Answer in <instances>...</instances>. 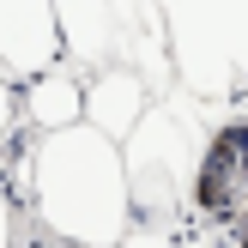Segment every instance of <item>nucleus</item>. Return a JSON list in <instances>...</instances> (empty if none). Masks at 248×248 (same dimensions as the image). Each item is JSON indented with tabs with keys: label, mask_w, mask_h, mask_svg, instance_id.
<instances>
[{
	"label": "nucleus",
	"mask_w": 248,
	"mask_h": 248,
	"mask_svg": "<svg viewBox=\"0 0 248 248\" xmlns=\"http://www.w3.org/2000/svg\"><path fill=\"white\" fill-rule=\"evenodd\" d=\"M31 206H36V224L61 248H115L133 224L127 182H121V145H109L85 121L61 133H36Z\"/></svg>",
	"instance_id": "1"
},
{
	"label": "nucleus",
	"mask_w": 248,
	"mask_h": 248,
	"mask_svg": "<svg viewBox=\"0 0 248 248\" xmlns=\"http://www.w3.org/2000/svg\"><path fill=\"white\" fill-rule=\"evenodd\" d=\"M194 140L182 109H170L157 97L140 115V127L121 140V182H127V218L140 230L176 236L182 230V200H188V164H194Z\"/></svg>",
	"instance_id": "2"
},
{
	"label": "nucleus",
	"mask_w": 248,
	"mask_h": 248,
	"mask_svg": "<svg viewBox=\"0 0 248 248\" xmlns=\"http://www.w3.org/2000/svg\"><path fill=\"white\" fill-rule=\"evenodd\" d=\"M182 218L200 236H224L248 218V115H224L194 140Z\"/></svg>",
	"instance_id": "3"
},
{
	"label": "nucleus",
	"mask_w": 248,
	"mask_h": 248,
	"mask_svg": "<svg viewBox=\"0 0 248 248\" xmlns=\"http://www.w3.org/2000/svg\"><path fill=\"white\" fill-rule=\"evenodd\" d=\"M109 31H115V67L140 73L152 97L176 79V67H170V18L157 0H109Z\"/></svg>",
	"instance_id": "4"
},
{
	"label": "nucleus",
	"mask_w": 248,
	"mask_h": 248,
	"mask_svg": "<svg viewBox=\"0 0 248 248\" xmlns=\"http://www.w3.org/2000/svg\"><path fill=\"white\" fill-rule=\"evenodd\" d=\"M61 61L55 43V6L48 0H0V73L12 85L36 79Z\"/></svg>",
	"instance_id": "5"
},
{
	"label": "nucleus",
	"mask_w": 248,
	"mask_h": 248,
	"mask_svg": "<svg viewBox=\"0 0 248 248\" xmlns=\"http://www.w3.org/2000/svg\"><path fill=\"white\" fill-rule=\"evenodd\" d=\"M152 103H157V97L145 91V79H140V73H127V67H115V61H109V67H97L91 79H85L79 121H85L91 133H103L109 145H121L133 127H140V115H145Z\"/></svg>",
	"instance_id": "6"
},
{
	"label": "nucleus",
	"mask_w": 248,
	"mask_h": 248,
	"mask_svg": "<svg viewBox=\"0 0 248 248\" xmlns=\"http://www.w3.org/2000/svg\"><path fill=\"white\" fill-rule=\"evenodd\" d=\"M55 6V43L61 67L91 79L97 67L115 61V31H109V0H48Z\"/></svg>",
	"instance_id": "7"
},
{
	"label": "nucleus",
	"mask_w": 248,
	"mask_h": 248,
	"mask_svg": "<svg viewBox=\"0 0 248 248\" xmlns=\"http://www.w3.org/2000/svg\"><path fill=\"white\" fill-rule=\"evenodd\" d=\"M79 103H85V79L73 67H48L36 79L18 85V115L31 121L36 133H61V127H79Z\"/></svg>",
	"instance_id": "8"
},
{
	"label": "nucleus",
	"mask_w": 248,
	"mask_h": 248,
	"mask_svg": "<svg viewBox=\"0 0 248 248\" xmlns=\"http://www.w3.org/2000/svg\"><path fill=\"white\" fill-rule=\"evenodd\" d=\"M12 127H18V85L0 73V145L12 140Z\"/></svg>",
	"instance_id": "9"
},
{
	"label": "nucleus",
	"mask_w": 248,
	"mask_h": 248,
	"mask_svg": "<svg viewBox=\"0 0 248 248\" xmlns=\"http://www.w3.org/2000/svg\"><path fill=\"white\" fill-rule=\"evenodd\" d=\"M12 236H18V206H12V188L0 182V248H12Z\"/></svg>",
	"instance_id": "10"
},
{
	"label": "nucleus",
	"mask_w": 248,
	"mask_h": 248,
	"mask_svg": "<svg viewBox=\"0 0 248 248\" xmlns=\"http://www.w3.org/2000/svg\"><path fill=\"white\" fill-rule=\"evenodd\" d=\"M176 248H188V242H182V236H176Z\"/></svg>",
	"instance_id": "11"
},
{
	"label": "nucleus",
	"mask_w": 248,
	"mask_h": 248,
	"mask_svg": "<svg viewBox=\"0 0 248 248\" xmlns=\"http://www.w3.org/2000/svg\"><path fill=\"white\" fill-rule=\"evenodd\" d=\"M55 248H61V242H55Z\"/></svg>",
	"instance_id": "12"
}]
</instances>
